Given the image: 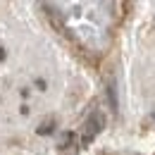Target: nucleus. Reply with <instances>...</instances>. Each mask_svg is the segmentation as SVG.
<instances>
[{
	"instance_id": "f03ea898",
	"label": "nucleus",
	"mask_w": 155,
	"mask_h": 155,
	"mask_svg": "<svg viewBox=\"0 0 155 155\" xmlns=\"http://www.w3.org/2000/svg\"><path fill=\"white\" fill-rule=\"evenodd\" d=\"M105 96H107V100H110V110H112V112H117V91H115V86H112V84H107Z\"/></svg>"
},
{
	"instance_id": "f257e3e1",
	"label": "nucleus",
	"mask_w": 155,
	"mask_h": 155,
	"mask_svg": "<svg viewBox=\"0 0 155 155\" xmlns=\"http://www.w3.org/2000/svg\"><path fill=\"white\" fill-rule=\"evenodd\" d=\"M103 127H105V117L98 115V112L91 115L86 119V124H84V136H81V141H84V143H91V141L103 131Z\"/></svg>"
},
{
	"instance_id": "7ed1b4c3",
	"label": "nucleus",
	"mask_w": 155,
	"mask_h": 155,
	"mask_svg": "<svg viewBox=\"0 0 155 155\" xmlns=\"http://www.w3.org/2000/svg\"><path fill=\"white\" fill-rule=\"evenodd\" d=\"M53 127H55V122H53V119H50V122H43V124L38 127V134L41 136H43V134H50V131H53Z\"/></svg>"
}]
</instances>
